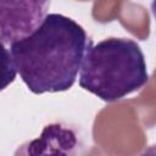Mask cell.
Returning a JSON list of instances; mask_svg holds the SVG:
<instances>
[{
    "label": "cell",
    "mask_w": 156,
    "mask_h": 156,
    "mask_svg": "<svg viewBox=\"0 0 156 156\" xmlns=\"http://www.w3.org/2000/svg\"><path fill=\"white\" fill-rule=\"evenodd\" d=\"M93 45L85 29L71 17L48 13L30 35L4 48L6 68L16 73L29 91H66L73 87L88 49Z\"/></svg>",
    "instance_id": "cell-1"
},
{
    "label": "cell",
    "mask_w": 156,
    "mask_h": 156,
    "mask_svg": "<svg viewBox=\"0 0 156 156\" xmlns=\"http://www.w3.org/2000/svg\"><path fill=\"white\" fill-rule=\"evenodd\" d=\"M50 1H1V43L4 48L38 29L46 17Z\"/></svg>",
    "instance_id": "cell-3"
},
{
    "label": "cell",
    "mask_w": 156,
    "mask_h": 156,
    "mask_svg": "<svg viewBox=\"0 0 156 156\" xmlns=\"http://www.w3.org/2000/svg\"><path fill=\"white\" fill-rule=\"evenodd\" d=\"M136 156H156V144H152L147 146L143 152H140Z\"/></svg>",
    "instance_id": "cell-5"
},
{
    "label": "cell",
    "mask_w": 156,
    "mask_h": 156,
    "mask_svg": "<svg viewBox=\"0 0 156 156\" xmlns=\"http://www.w3.org/2000/svg\"><path fill=\"white\" fill-rule=\"evenodd\" d=\"M78 149L76 132L65 123L46 124L40 135L21 144L13 156H73Z\"/></svg>",
    "instance_id": "cell-4"
},
{
    "label": "cell",
    "mask_w": 156,
    "mask_h": 156,
    "mask_svg": "<svg viewBox=\"0 0 156 156\" xmlns=\"http://www.w3.org/2000/svg\"><path fill=\"white\" fill-rule=\"evenodd\" d=\"M149 80L140 45L130 38L110 37L93 44L83 60L79 85L105 102L122 100Z\"/></svg>",
    "instance_id": "cell-2"
},
{
    "label": "cell",
    "mask_w": 156,
    "mask_h": 156,
    "mask_svg": "<svg viewBox=\"0 0 156 156\" xmlns=\"http://www.w3.org/2000/svg\"><path fill=\"white\" fill-rule=\"evenodd\" d=\"M151 12H152V15L155 17V21H156V0L151 2Z\"/></svg>",
    "instance_id": "cell-6"
}]
</instances>
